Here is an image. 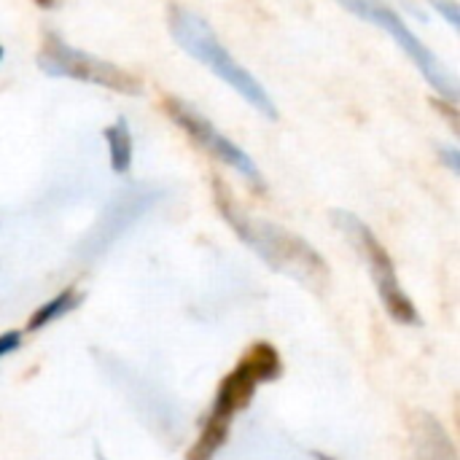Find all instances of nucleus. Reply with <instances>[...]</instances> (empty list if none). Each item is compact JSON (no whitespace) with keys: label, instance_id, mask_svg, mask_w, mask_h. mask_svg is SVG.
I'll return each instance as SVG.
<instances>
[{"label":"nucleus","instance_id":"1","mask_svg":"<svg viewBox=\"0 0 460 460\" xmlns=\"http://www.w3.org/2000/svg\"><path fill=\"white\" fill-rule=\"evenodd\" d=\"M167 19H170V32H172L175 43L189 57H194L199 65H205L218 81L232 86L261 116L278 119V108H275L272 94L264 89V84L243 62L234 59V54L221 43L216 30L199 13H194L183 5H172Z\"/></svg>","mask_w":460,"mask_h":460},{"label":"nucleus","instance_id":"2","mask_svg":"<svg viewBox=\"0 0 460 460\" xmlns=\"http://www.w3.org/2000/svg\"><path fill=\"white\" fill-rule=\"evenodd\" d=\"M38 67L51 78H70V81L102 86L119 94H129V97L143 92L137 75L119 67L116 62H108L102 57H94L84 49L70 46L57 32H46L43 46L38 51Z\"/></svg>","mask_w":460,"mask_h":460},{"label":"nucleus","instance_id":"3","mask_svg":"<svg viewBox=\"0 0 460 460\" xmlns=\"http://www.w3.org/2000/svg\"><path fill=\"white\" fill-rule=\"evenodd\" d=\"M340 5L345 11H350L353 16H358L361 22L367 24H375L380 27L383 32L391 35L394 43L402 46V51L410 57V62L423 73V78L431 84V89H437L442 97H447L450 102L458 100V86H456V78L453 73L442 65V59L410 30V24L404 22V16L388 5L385 0H340Z\"/></svg>","mask_w":460,"mask_h":460},{"label":"nucleus","instance_id":"4","mask_svg":"<svg viewBox=\"0 0 460 460\" xmlns=\"http://www.w3.org/2000/svg\"><path fill=\"white\" fill-rule=\"evenodd\" d=\"M164 111L167 116L210 156H216L218 162H224L226 167L237 170L240 175H245L253 186H261V172L256 167V162L245 154V148H240L234 140H229L208 116H202L191 102L181 100V97H167L164 100Z\"/></svg>","mask_w":460,"mask_h":460},{"label":"nucleus","instance_id":"5","mask_svg":"<svg viewBox=\"0 0 460 460\" xmlns=\"http://www.w3.org/2000/svg\"><path fill=\"white\" fill-rule=\"evenodd\" d=\"M337 221H340V226H345V229L356 237V243H358L361 251L367 253V261H369L372 275H375V280H377V286H380V296H383V305H385L388 315H391L394 321H399V323H407V326L420 323L412 299H410V296L402 291V286H399L396 267H394L388 251L380 245V240L372 234V229H369L367 224H361L356 216L342 213V210L337 213Z\"/></svg>","mask_w":460,"mask_h":460},{"label":"nucleus","instance_id":"6","mask_svg":"<svg viewBox=\"0 0 460 460\" xmlns=\"http://www.w3.org/2000/svg\"><path fill=\"white\" fill-rule=\"evenodd\" d=\"M256 377L251 375V369L245 364H240L218 388V396H216V404H213V418H221V420H229L234 412H240L243 407L251 404L253 399V391H256Z\"/></svg>","mask_w":460,"mask_h":460},{"label":"nucleus","instance_id":"7","mask_svg":"<svg viewBox=\"0 0 460 460\" xmlns=\"http://www.w3.org/2000/svg\"><path fill=\"white\" fill-rule=\"evenodd\" d=\"M105 143H108V159H111V170L119 175H127L132 170V159H135V137L129 129V121L124 116H119L111 127H105Z\"/></svg>","mask_w":460,"mask_h":460},{"label":"nucleus","instance_id":"8","mask_svg":"<svg viewBox=\"0 0 460 460\" xmlns=\"http://www.w3.org/2000/svg\"><path fill=\"white\" fill-rule=\"evenodd\" d=\"M243 364L251 369V375L256 377V383L275 380V377L280 375V369H283L278 350H275L272 345H267V342H259V345H253V348H251V356H248Z\"/></svg>","mask_w":460,"mask_h":460},{"label":"nucleus","instance_id":"9","mask_svg":"<svg viewBox=\"0 0 460 460\" xmlns=\"http://www.w3.org/2000/svg\"><path fill=\"white\" fill-rule=\"evenodd\" d=\"M226 431H229V420L221 418H210L202 437L194 442V447L189 450V460H213V456L224 447L226 442Z\"/></svg>","mask_w":460,"mask_h":460},{"label":"nucleus","instance_id":"10","mask_svg":"<svg viewBox=\"0 0 460 460\" xmlns=\"http://www.w3.org/2000/svg\"><path fill=\"white\" fill-rule=\"evenodd\" d=\"M75 294H73V288H65L62 294H57L51 302H46L43 307H38L35 313H32V318L27 321V329L30 332H38V329H43V326H49L51 321H57V318H62L65 313H70L73 307H75Z\"/></svg>","mask_w":460,"mask_h":460},{"label":"nucleus","instance_id":"11","mask_svg":"<svg viewBox=\"0 0 460 460\" xmlns=\"http://www.w3.org/2000/svg\"><path fill=\"white\" fill-rule=\"evenodd\" d=\"M431 5H434V11L442 16V19H447V24L450 27H460V5L458 0H429Z\"/></svg>","mask_w":460,"mask_h":460},{"label":"nucleus","instance_id":"12","mask_svg":"<svg viewBox=\"0 0 460 460\" xmlns=\"http://www.w3.org/2000/svg\"><path fill=\"white\" fill-rule=\"evenodd\" d=\"M439 159L450 167V172H456L458 175L460 172V151L456 148V146H442L439 148Z\"/></svg>","mask_w":460,"mask_h":460},{"label":"nucleus","instance_id":"13","mask_svg":"<svg viewBox=\"0 0 460 460\" xmlns=\"http://www.w3.org/2000/svg\"><path fill=\"white\" fill-rule=\"evenodd\" d=\"M35 3H38L40 8H57V5H59V0H35Z\"/></svg>","mask_w":460,"mask_h":460},{"label":"nucleus","instance_id":"14","mask_svg":"<svg viewBox=\"0 0 460 460\" xmlns=\"http://www.w3.org/2000/svg\"><path fill=\"white\" fill-rule=\"evenodd\" d=\"M3 57H5V49L0 46V62H3Z\"/></svg>","mask_w":460,"mask_h":460}]
</instances>
